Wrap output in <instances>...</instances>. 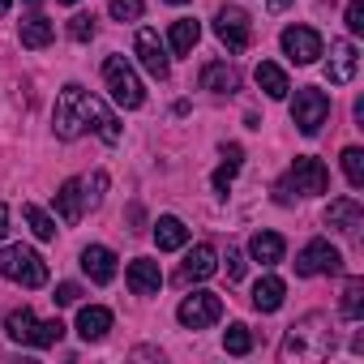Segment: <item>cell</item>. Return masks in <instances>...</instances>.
Here are the masks:
<instances>
[{"label": "cell", "mask_w": 364, "mask_h": 364, "mask_svg": "<svg viewBox=\"0 0 364 364\" xmlns=\"http://www.w3.org/2000/svg\"><path fill=\"white\" fill-rule=\"evenodd\" d=\"M69 35H73L77 43L95 39V14H77V18H69Z\"/></svg>", "instance_id": "d6a6232c"}, {"label": "cell", "mask_w": 364, "mask_h": 364, "mask_svg": "<svg viewBox=\"0 0 364 364\" xmlns=\"http://www.w3.org/2000/svg\"><path fill=\"white\" fill-rule=\"evenodd\" d=\"M82 189H86V206H99L103 189H107V171H95L90 180H82Z\"/></svg>", "instance_id": "1f68e13d"}, {"label": "cell", "mask_w": 364, "mask_h": 364, "mask_svg": "<svg viewBox=\"0 0 364 364\" xmlns=\"http://www.w3.org/2000/svg\"><path fill=\"white\" fill-rule=\"evenodd\" d=\"M343 317L347 321L364 317V279H347V287H343Z\"/></svg>", "instance_id": "83f0119b"}, {"label": "cell", "mask_w": 364, "mask_h": 364, "mask_svg": "<svg viewBox=\"0 0 364 364\" xmlns=\"http://www.w3.org/2000/svg\"><path fill=\"white\" fill-rule=\"evenodd\" d=\"M56 210L65 223H77L86 215V189H82V180H65V185L56 189Z\"/></svg>", "instance_id": "ac0fdd59"}, {"label": "cell", "mask_w": 364, "mask_h": 364, "mask_svg": "<svg viewBox=\"0 0 364 364\" xmlns=\"http://www.w3.org/2000/svg\"><path fill=\"white\" fill-rule=\"evenodd\" d=\"M219 270V253L215 245H193V253L185 257V266H180V283H202Z\"/></svg>", "instance_id": "9a60e30c"}, {"label": "cell", "mask_w": 364, "mask_h": 364, "mask_svg": "<svg viewBox=\"0 0 364 364\" xmlns=\"http://www.w3.org/2000/svg\"><path fill=\"white\" fill-rule=\"evenodd\" d=\"M343 176H347L351 189L364 185V150H360V146H347V150H343Z\"/></svg>", "instance_id": "f546056e"}, {"label": "cell", "mask_w": 364, "mask_h": 364, "mask_svg": "<svg viewBox=\"0 0 364 364\" xmlns=\"http://www.w3.org/2000/svg\"><path fill=\"white\" fill-rule=\"evenodd\" d=\"M338 270H343V253L330 240H309L296 253V274H304V279H313V274H338Z\"/></svg>", "instance_id": "30bf717a"}, {"label": "cell", "mask_w": 364, "mask_h": 364, "mask_svg": "<svg viewBox=\"0 0 364 364\" xmlns=\"http://www.w3.org/2000/svg\"><path fill=\"white\" fill-rule=\"evenodd\" d=\"M107 330H112V313H107L103 304H86V309L77 313V334H82L86 343L107 338Z\"/></svg>", "instance_id": "d6986e66"}, {"label": "cell", "mask_w": 364, "mask_h": 364, "mask_svg": "<svg viewBox=\"0 0 364 364\" xmlns=\"http://www.w3.org/2000/svg\"><path fill=\"white\" fill-rule=\"evenodd\" d=\"M154 245H159L163 253H171V249H185V245H189V228L180 223L176 215H163V219L154 223Z\"/></svg>", "instance_id": "ffe728a7"}, {"label": "cell", "mask_w": 364, "mask_h": 364, "mask_svg": "<svg viewBox=\"0 0 364 364\" xmlns=\"http://www.w3.org/2000/svg\"><path fill=\"white\" fill-rule=\"evenodd\" d=\"M5 334H9L14 343H22V347H56V343L65 338V321H60V317L39 321L31 309H14V313L5 317Z\"/></svg>", "instance_id": "277c9868"}, {"label": "cell", "mask_w": 364, "mask_h": 364, "mask_svg": "<svg viewBox=\"0 0 364 364\" xmlns=\"http://www.w3.org/2000/svg\"><path fill=\"white\" fill-rule=\"evenodd\" d=\"M202 90L236 95V90H240V73H236L232 65H206V69H202Z\"/></svg>", "instance_id": "603a6c76"}, {"label": "cell", "mask_w": 364, "mask_h": 364, "mask_svg": "<svg viewBox=\"0 0 364 364\" xmlns=\"http://www.w3.org/2000/svg\"><path fill=\"white\" fill-rule=\"evenodd\" d=\"M176 317H180V326H189V330H206V326H215L223 317V300L215 291H193V296L180 300Z\"/></svg>", "instance_id": "9c48e42d"}, {"label": "cell", "mask_w": 364, "mask_h": 364, "mask_svg": "<svg viewBox=\"0 0 364 364\" xmlns=\"http://www.w3.org/2000/svg\"><path fill=\"white\" fill-rule=\"evenodd\" d=\"M228 279H232V283H236V279H245V257H240V253H232V249H228Z\"/></svg>", "instance_id": "8d00e7d4"}, {"label": "cell", "mask_w": 364, "mask_h": 364, "mask_svg": "<svg viewBox=\"0 0 364 364\" xmlns=\"http://www.w3.org/2000/svg\"><path fill=\"white\" fill-rule=\"evenodd\" d=\"M283 56L291 65H313L321 56V35L313 26H287L283 31Z\"/></svg>", "instance_id": "8fae6325"}, {"label": "cell", "mask_w": 364, "mask_h": 364, "mask_svg": "<svg viewBox=\"0 0 364 364\" xmlns=\"http://www.w3.org/2000/svg\"><path fill=\"white\" fill-rule=\"evenodd\" d=\"M223 347L232 351V355H249L253 351V334H249V326H228V334H223Z\"/></svg>", "instance_id": "4dcf8cb0"}, {"label": "cell", "mask_w": 364, "mask_h": 364, "mask_svg": "<svg viewBox=\"0 0 364 364\" xmlns=\"http://www.w3.org/2000/svg\"><path fill=\"white\" fill-rule=\"evenodd\" d=\"M52 300H56V304H77V300H82V287H77V283H60Z\"/></svg>", "instance_id": "d590c367"}, {"label": "cell", "mask_w": 364, "mask_h": 364, "mask_svg": "<svg viewBox=\"0 0 364 364\" xmlns=\"http://www.w3.org/2000/svg\"><path fill=\"white\" fill-rule=\"evenodd\" d=\"M22 215H26V223H31V232H35L39 240H56V219H52V215H43L35 202H26Z\"/></svg>", "instance_id": "f1b7e54d"}, {"label": "cell", "mask_w": 364, "mask_h": 364, "mask_svg": "<svg viewBox=\"0 0 364 364\" xmlns=\"http://www.w3.org/2000/svg\"><path fill=\"white\" fill-rule=\"evenodd\" d=\"M103 82H107V90H112V99L120 107H141L146 90H141V82H137V73H133V65L124 56H107L103 60Z\"/></svg>", "instance_id": "8992f818"}, {"label": "cell", "mask_w": 364, "mask_h": 364, "mask_svg": "<svg viewBox=\"0 0 364 364\" xmlns=\"http://www.w3.org/2000/svg\"><path fill=\"white\" fill-rule=\"evenodd\" d=\"M355 69H360V52H355V43H347V39L330 43V60H326V82H330V86H347V82L355 77Z\"/></svg>", "instance_id": "7c38bea8"}, {"label": "cell", "mask_w": 364, "mask_h": 364, "mask_svg": "<svg viewBox=\"0 0 364 364\" xmlns=\"http://www.w3.org/2000/svg\"><path fill=\"white\" fill-rule=\"evenodd\" d=\"M240 159H245L240 146H223V163L215 167V180H210L215 193H228V189H232V180L240 176Z\"/></svg>", "instance_id": "d4e9b609"}, {"label": "cell", "mask_w": 364, "mask_h": 364, "mask_svg": "<svg viewBox=\"0 0 364 364\" xmlns=\"http://www.w3.org/2000/svg\"><path fill=\"white\" fill-rule=\"evenodd\" d=\"M112 18L137 22V18H141V0H112Z\"/></svg>", "instance_id": "836d02e7"}, {"label": "cell", "mask_w": 364, "mask_h": 364, "mask_svg": "<svg viewBox=\"0 0 364 364\" xmlns=\"http://www.w3.org/2000/svg\"><path fill=\"white\" fill-rule=\"evenodd\" d=\"M52 129H56L60 141H73V137H82L86 129H95L107 146L120 141V120L112 116V107H107L99 95H90V90H82V86H73V82H69V86L60 90V99H56Z\"/></svg>", "instance_id": "6da1fadb"}, {"label": "cell", "mask_w": 364, "mask_h": 364, "mask_svg": "<svg viewBox=\"0 0 364 364\" xmlns=\"http://www.w3.org/2000/svg\"><path fill=\"white\" fill-rule=\"evenodd\" d=\"M82 270L90 274V283H112L116 279V253L103 245H86L82 249Z\"/></svg>", "instance_id": "e0dca14e"}, {"label": "cell", "mask_w": 364, "mask_h": 364, "mask_svg": "<svg viewBox=\"0 0 364 364\" xmlns=\"http://www.w3.org/2000/svg\"><path fill=\"white\" fill-rule=\"evenodd\" d=\"M9 5H14V0H0V18H5V14H9Z\"/></svg>", "instance_id": "f35d334b"}, {"label": "cell", "mask_w": 364, "mask_h": 364, "mask_svg": "<svg viewBox=\"0 0 364 364\" xmlns=\"http://www.w3.org/2000/svg\"><path fill=\"white\" fill-rule=\"evenodd\" d=\"M326 116H330V99H326V90L300 86L296 99H291V124H296L304 137H313V133L326 124Z\"/></svg>", "instance_id": "52a82bcc"}, {"label": "cell", "mask_w": 364, "mask_h": 364, "mask_svg": "<svg viewBox=\"0 0 364 364\" xmlns=\"http://www.w3.org/2000/svg\"><path fill=\"white\" fill-rule=\"evenodd\" d=\"M167 5H189V0H167Z\"/></svg>", "instance_id": "60d3db41"}, {"label": "cell", "mask_w": 364, "mask_h": 364, "mask_svg": "<svg viewBox=\"0 0 364 364\" xmlns=\"http://www.w3.org/2000/svg\"><path fill=\"white\" fill-rule=\"evenodd\" d=\"M0 274L18 287H43L48 283V262L26 245H9V249H0Z\"/></svg>", "instance_id": "5b68a950"}, {"label": "cell", "mask_w": 364, "mask_h": 364, "mask_svg": "<svg viewBox=\"0 0 364 364\" xmlns=\"http://www.w3.org/2000/svg\"><path fill=\"white\" fill-rule=\"evenodd\" d=\"M334 351V330H330V317L326 313H309V317H300L287 334H283V343H279V355L291 364H313V360H326Z\"/></svg>", "instance_id": "7a4b0ae2"}, {"label": "cell", "mask_w": 364, "mask_h": 364, "mask_svg": "<svg viewBox=\"0 0 364 364\" xmlns=\"http://www.w3.org/2000/svg\"><path fill=\"white\" fill-rule=\"evenodd\" d=\"M26 5H43V0H26Z\"/></svg>", "instance_id": "b9f144b4"}, {"label": "cell", "mask_w": 364, "mask_h": 364, "mask_svg": "<svg viewBox=\"0 0 364 364\" xmlns=\"http://www.w3.org/2000/svg\"><path fill=\"white\" fill-rule=\"evenodd\" d=\"M60 5H77V0H60Z\"/></svg>", "instance_id": "7bdbcfd3"}, {"label": "cell", "mask_w": 364, "mask_h": 364, "mask_svg": "<svg viewBox=\"0 0 364 364\" xmlns=\"http://www.w3.org/2000/svg\"><path fill=\"white\" fill-rule=\"evenodd\" d=\"M18 39H22V48H48V43L56 39V26H52L43 14H31V18H22Z\"/></svg>", "instance_id": "44dd1931"}, {"label": "cell", "mask_w": 364, "mask_h": 364, "mask_svg": "<svg viewBox=\"0 0 364 364\" xmlns=\"http://www.w3.org/2000/svg\"><path fill=\"white\" fill-rule=\"evenodd\" d=\"M215 35H219V43L228 52H245L253 43V22H249V14L240 5H223L219 18H215Z\"/></svg>", "instance_id": "ba28073f"}, {"label": "cell", "mask_w": 364, "mask_h": 364, "mask_svg": "<svg viewBox=\"0 0 364 364\" xmlns=\"http://www.w3.org/2000/svg\"><path fill=\"white\" fill-rule=\"evenodd\" d=\"M283 296H287L283 279L266 274V279H257V287H253V309H257V313H274V309L283 304Z\"/></svg>", "instance_id": "cb8c5ba5"}, {"label": "cell", "mask_w": 364, "mask_h": 364, "mask_svg": "<svg viewBox=\"0 0 364 364\" xmlns=\"http://www.w3.org/2000/svg\"><path fill=\"white\" fill-rule=\"evenodd\" d=\"M283 249H287V245H283L279 232H257V236L249 240V257L262 262V266H279V262H283Z\"/></svg>", "instance_id": "7402d4cb"}, {"label": "cell", "mask_w": 364, "mask_h": 364, "mask_svg": "<svg viewBox=\"0 0 364 364\" xmlns=\"http://www.w3.org/2000/svg\"><path fill=\"white\" fill-rule=\"evenodd\" d=\"M270 5H274V9H287V5H291V0H270Z\"/></svg>", "instance_id": "ab89813d"}, {"label": "cell", "mask_w": 364, "mask_h": 364, "mask_svg": "<svg viewBox=\"0 0 364 364\" xmlns=\"http://www.w3.org/2000/svg\"><path fill=\"white\" fill-rule=\"evenodd\" d=\"M347 31L351 35H364V5H360V0H347Z\"/></svg>", "instance_id": "e575fe53"}, {"label": "cell", "mask_w": 364, "mask_h": 364, "mask_svg": "<svg viewBox=\"0 0 364 364\" xmlns=\"http://www.w3.org/2000/svg\"><path fill=\"white\" fill-rule=\"evenodd\" d=\"M137 60H141V69L150 73V77H167V48H163V39H159V31H150V26H141L137 31Z\"/></svg>", "instance_id": "4fadbf2b"}, {"label": "cell", "mask_w": 364, "mask_h": 364, "mask_svg": "<svg viewBox=\"0 0 364 364\" xmlns=\"http://www.w3.org/2000/svg\"><path fill=\"white\" fill-rule=\"evenodd\" d=\"M326 189H330L326 163L313 159V154H296L291 171L274 185V202H279V206H291V198H317V193H326Z\"/></svg>", "instance_id": "3957f363"}, {"label": "cell", "mask_w": 364, "mask_h": 364, "mask_svg": "<svg viewBox=\"0 0 364 364\" xmlns=\"http://www.w3.org/2000/svg\"><path fill=\"white\" fill-rule=\"evenodd\" d=\"M124 279H129V291H133V296H154V291L163 287V270H159V262H150V257L129 262Z\"/></svg>", "instance_id": "5bb4252c"}, {"label": "cell", "mask_w": 364, "mask_h": 364, "mask_svg": "<svg viewBox=\"0 0 364 364\" xmlns=\"http://www.w3.org/2000/svg\"><path fill=\"white\" fill-rule=\"evenodd\" d=\"M257 86H262L270 99H287V90H291V86H287V73H283L279 65H270V60L257 65Z\"/></svg>", "instance_id": "4316f807"}, {"label": "cell", "mask_w": 364, "mask_h": 364, "mask_svg": "<svg viewBox=\"0 0 364 364\" xmlns=\"http://www.w3.org/2000/svg\"><path fill=\"white\" fill-rule=\"evenodd\" d=\"M326 223H330V228H338L343 236H360V228H364V210H360V202H355V198H338V202H330Z\"/></svg>", "instance_id": "2e32d148"}, {"label": "cell", "mask_w": 364, "mask_h": 364, "mask_svg": "<svg viewBox=\"0 0 364 364\" xmlns=\"http://www.w3.org/2000/svg\"><path fill=\"white\" fill-rule=\"evenodd\" d=\"M5 232H9V206L0 202V240H5Z\"/></svg>", "instance_id": "74e56055"}, {"label": "cell", "mask_w": 364, "mask_h": 364, "mask_svg": "<svg viewBox=\"0 0 364 364\" xmlns=\"http://www.w3.org/2000/svg\"><path fill=\"white\" fill-rule=\"evenodd\" d=\"M198 39H202V26H198L193 18L171 22V52H176V56H189V52L198 48Z\"/></svg>", "instance_id": "484cf974"}]
</instances>
